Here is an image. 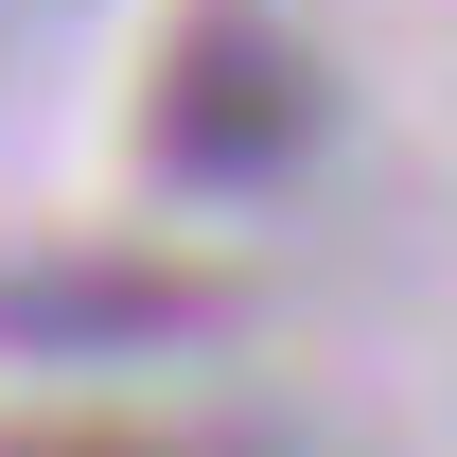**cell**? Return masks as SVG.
<instances>
[{
    "mask_svg": "<svg viewBox=\"0 0 457 457\" xmlns=\"http://www.w3.org/2000/svg\"><path fill=\"white\" fill-rule=\"evenodd\" d=\"M0 457H176V440H123V422H18Z\"/></svg>",
    "mask_w": 457,
    "mask_h": 457,
    "instance_id": "7a4b0ae2",
    "label": "cell"
},
{
    "mask_svg": "<svg viewBox=\"0 0 457 457\" xmlns=\"http://www.w3.org/2000/svg\"><path fill=\"white\" fill-rule=\"evenodd\" d=\"M317 123H335L317 54H299L264 0H212V18L176 36L159 106H141V159H159V194H212V212H246V194H282V176L317 159Z\"/></svg>",
    "mask_w": 457,
    "mask_h": 457,
    "instance_id": "6da1fadb",
    "label": "cell"
}]
</instances>
